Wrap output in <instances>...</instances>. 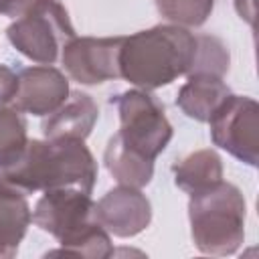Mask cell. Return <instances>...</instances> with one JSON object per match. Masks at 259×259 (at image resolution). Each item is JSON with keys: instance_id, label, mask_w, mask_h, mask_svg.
<instances>
[{"instance_id": "cell-21", "label": "cell", "mask_w": 259, "mask_h": 259, "mask_svg": "<svg viewBox=\"0 0 259 259\" xmlns=\"http://www.w3.org/2000/svg\"><path fill=\"white\" fill-rule=\"evenodd\" d=\"M235 10L245 22L255 24V0H235Z\"/></svg>"}, {"instance_id": "cell-8", "label": "cell", "mask_w": 259, "mask_h": 259, "mask_svg": "<svg viewBox=\"0 0 259 259\" xmlns=\"http://www.w3.org/2000/svg\"><path fill=\"white\" fill-rule=\"evenodd\" d=\"M123 36H75L61 51L67 75L81 85H99L119 77V47Z\"/></svg>"}, {"instance_id": "cell-16", "label": "cell", "mask_w": 259, "mask_h": 259, "mask_svg": "<svg viewBox=\"0 0 259 259\" xmlns=\"http://www.w3.org/2000/svg\"><path fill=\"white\" fill-rule=\"evenodd\" d=\"M196 47H194V57L190 63V69L186 75H214V77H225L229 71V49L227 45L212 34H194Z\"/></svg>"}, {"instance_id": "cell-19", "label": "cell", "mask_w": 259, "mask_h": 259, "mask_svg": "<svg viewBox=\"0 0 259 259\" xmlns=\"http://www.w3.org/2000/svg\"><path fill=\"white\" fill-rule=\"evenodd\" d=\"M16 87H18V75L8 65L0 63V105H8L14 99Z\"/></svg>"}, {"instance_id": "cell-1", "label": "cell", "mask_w": 259, "mask_h": 259, "mask_svg": "<svg viewBox=\"0 0 259 259\" xmlns=\"http://www.w3.org/2000/svg\"><path fill=\"white\" fill-rule=\"evenodd\" d=\"M97 162L85 140H28L24 148L6 162H0V182L24 194L53 188L93 190Z\"/></svg>"}, {"instance_id": "cell-18", "label": "cell", "mask_w": 259, "mask_h": 259, "mask_svg": "<svg viewBox=\"0 0 259 259\" xmlns=\"http://www.w3.org/2000/svg\"><path fill=\"white\" fill-rule=\"evenodd\" d=\"M26 138V117L14 105H0V162L16 156Z\"/></svg>"}, {"instance_id": "cell-2", "label": "cell", "mask_w": 259, "mask_h": 259, "mask_svg": "<svg viewBox=\"0 0 259 259\" xmlns=\"http://www.w3.org/2000/svg\"><path fill=\"white\" fill-rule=\"evenodd\" d=\"M32 223L61 245L47 255L105 259L115 253L109 233L97 221L93 198L79 188L45 190L32 208Z\"/></svg>"}, {"instance_id": "cell-5", "label": "cell", "mask_w": 259, "mask_h": 259, "mask_svg": "<svg viewBox=\"0 0 259 259\" xmlns=\"http://www.w3.org/2000/svg\"><path fill=\"white\" fill-rule=\"evenodd\" d=\"M6 36L22 57L38 65H53L63 47L75 38V28L59 0H40L8 24Z\"/></svg>"}, {"instance_id": "cell-15", "label": "cell", "mask_w": 259, "mask_h": 259, "mask_svg": "<svg viewBox=\"0 0 259 259\" xmlns=\"http://www.w3.org/2000/svg\"><path fill=\"white\" fill-rule=\"evenodd\" d=\"M172 174L174 184L190 194L223 180V160L210 148L196 150L176 160L172 164Z\"/></svg>"}, {"instance_id": "cell-10", "label": "cell", "mask_w": 259, "mask_h": 259, "mask_svg": "<svg viewBox=\"0 0 259 259\" xmlns=\"http://www.w3.org/2000/svg\"><path fill=\"white\" fill-rule=\"evenodd\" d=\"M18 75L16 95L10 101L18 111L45 117L53 113L71 93L67 77L51 65H34Z\"/></svg>"}, {"instance_id": "cell-14", "label": "cell", "mask_w": 259, "mask_h": 259, "mask_svg": "<svg viewBox=\"0 0 259 259\" xmlns=\"http://www.w3.org/2000/svg\"><path fill=\"white\" fill-rule=\"evenodd\" d=\"M103 162L107 172L125 186L144 188L154 178V160L127 146L119 138V134H113L107 140V146L103 150Z\"/></svg>"}, {"instance_id": "cell-3", "label": "cell", "mask_w": 259, "mask_h": 259, "mask_svg": "<svg viewBox=\"0 0 259 259\" xmlns=\"http://www.w3.org/2000/svg\"><path fill=\"white\" fill-rule=\"evenodd\" d=\"M194 34L178 24H156L121 38L119 77L138 89H158L186 75L194 57Z\"/></svg>"}, {"instance_id": "cell-20", "label": "cell", "mask_w": 259, "mask_h": 259, "mask_svg": "<svg viewBox=\"0 0 259 259\" xmlns=\"http://www.w3.org/2000/svg\"><path fill=\"white\" fill-rule=\"evenodd\" d=\"M36 2H40V0H6V4H4V16L18 18L20 14H24Z\"/></svg>"}, {"instance_id": "cell-11", "label": "cell", "mask_w": 259, "mask_h": 259, "mask_svg": "<svg viewBox=\"0 0 259 259\" xmlns=\"http://www.w3.org/2000/svg\"><path fill=\"white\" fill-rule=\"evenodd\" d=\"M97 117H99V109L93 97L83 91H73L53 113L45 115L40 127L45 138L49 140H57V138L85 140L91 134Z\"/></svg>"}, {"instance_id": "cell-9", "label": "cell", "mask_w": 259, "mask_h": 259, "mask_svg": "<svg viewBox=\"0 0 259 259\" xmlns=\"http://www.w3.org/2000/svg\"><path fill=\"white\" fill-rule=\"evenodd\" d=\"M95 214L109 235L127 239L148 229L152 221V204L140 188L119 184L95 202Z\"/></svg>"}, {"instance_id": "cell-4", "label": "cell", "mask_w": 259, "mask_h": 259, "mask_svg": "<svg viewBox=\"0 0 259 259\" xmlns=\"http://www.w3.org/2000/svg\"><path fill=\"white\" fill-rule=\"evenodd\" d=\"M247 202L233 184L219 180L202 190L190 192L188 221L196 249L204 255H233L245 239Z\"/></svg>"}, {"instance_id": "cell-7", "label": "cell", "mask_w": 259, "mask_h": 259, "mask_svg": "<svg viewBox=\"0 0 259 259\" xmlns=\"http://www.w3.org/2000/svg\"><path fill=\"white\" fill-rule=\"evenodd\" d=\"M206 123L210 125V140L214 146L247 166H257L259 105L253 97L231 93Z\"/></svg>"}, {"instance_id": "cell-13", "label": "cell", "mask_w": 259, "mask_h": 259, "mask_svg": "<svg viewBox=\"0 0 259 259\" xmlns=\"http://www.w3.org/2000/svg\"><path fill=\"white\" fill-rule=\"evenodd\" d=\"M32 223V210L26 194L0 182V259H10Z\"/></svg>"}, {"instance_id": "cell-17", "label": "cell", "mask_w": 259, "mask_h": 259, "mask_svg": "<svg viewBox=\"0 0 259 259\" xmlns=\"http://www.w3.org/2000/svg\"><path fill=\"white\" fill-rule=\"evenodd\" d=\"M156 8L170 24L196 28L208 20L214 0H156Z\"/></svg>"}, {"instance_id": "cell-12", "label": "cell", "mask_w": 259, "mask_h": 259, "mask_svg": "<svg viewBox=\"0 0 259 259\" xmlns=\"http://www.w3.org/2000/svg\"><path fill=\"white\" fill-rule=\"evenodd\" d=\"M229 95L231 89L223 81V77L188 75V81L178 89L176 105L186 117L196 121H208Z\"/></svg>"}, {"instance_id": "cell-6", "label": "cell", "mask_w": 259, "mask_h": 259, "mask_svg": "<svg viewBox=\"0 0 259 259\" xmlns=\"http://www.w3.org/2000/svg\"><path fill=\"white\" fill-rule=\"evenodd\" d=\"M119 115V138L156 160L172 140V123L164 113V103L146 89H127L109 99Z\"/></svg>"}]
</instances>
